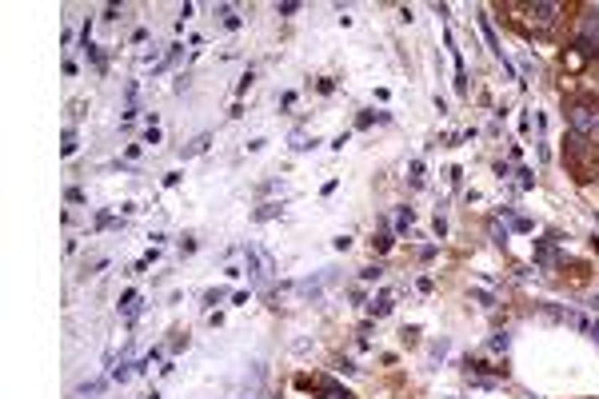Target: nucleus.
Returning a JSON list of instances; mask_svg holds the SVG:
<instances>
[{"label": "nucleus", "mask_w": 599, "mask_h": 399, "mask_svg": "<svg viewBox=\"0 0 599 399\" xmlns=\"http://www.w3.org/2000/svg\"><path fill=\"white\" fill-rule=\"evenodd\" d=\"M396 228H400V232H407V228H412V208H400V216H396Z\"/></svg>", "instance_id": "nucleus-14"}, {"label": "nucleus", "mask_w": 599, "mask_h": 399, "mask_svg": "<svg viewBox=\"0 0 599 399\" xmlns=\"http://www.w3.org/2000/svg\"><path fill=\"white\" fill-rule=\"evenodd\" d=\"M320 399H355V395L344 391L340 383H320Z\"/></svg>", "instance_id": "nucleus-7"}, {"label": "nucleus", "mask_w": 599, "mask_h": 399, "mask_svg": "<svg viewBox=\"0 0 599 399\" xmlns=\"http://www.w3.org/2000/svg\"><path fill=\"white\" fill-rule=\"evenodd\" d=\"M488 232H491V239H496V244H504V239H508V228L499 232V224H491V228H488Z\"/></svg>", "instance_id": "nucleus-18"}, {"label": "nucleus", "mask_w": 599, "mask_h": 399, "mask_svg": "<svg viewBox=\"0 0 599 399\" xmlns=\"http://www.w3.org/2000/svg\"><path fill=\"white\" fill-rule=\"evenodd\" d=\"M104 391V379H92V383H80L76 388V399H88V395H100Z\"/></svg>", "instance_id": "nucleus-11"}, {"label": "nucleus", "mask_w": 599, "mask_h": 399, "mask_svg": "<svg viewBox=\"0 0 599 399\" xmlns=\"http://www.w3.org/2000/svg\"><path fill=\"white\" fill-rule=\"evenodd\" d=\"M276 216V204H264V208L256 212V219H272Z\"/></svg>", "instance_id": "nucleus-19"}, {"label": "nucleus", "mask_w": 599, "mask_h": 399, "mask_svg": "<svg viewBox=\"0 0 599 399\" xmlns=\"http://www.w3.org/2000/svg\"><path fill=\"white\" fill-rule=\"evenodd\" d=\"M136 368H128V363H120V368H112V379H116V383H124V379L132 375Z\"/></svg>", "instance_id": "nucleus-15"}, {"label": "nucleus", "mask_w": 599, "mask_h": 399, "mask_svg": "<svg viewBox=\"0 0 599 399\" xmlns=\"http://www.w3.org/2000/svg\"><path fill=\"white\" fill-rule=\"evenodd\" d=\"M208 144H212V136H208V132H204V136H196L192 144H188V148H184V160H188V156H200V152L208 148Z\"/></svg>", "instance_id": "nucleus-9"}, {"label": "nucleus", "mask_w": 599, "mask_h": 399, "mask_svg": "<svg viewBox=\"0 0 599 399\" xmlns=\"http://www.w3.org/2000/svg\"><path fill=\"white\" fill-rule=\"evenodd\" d=\"M536 264L543 271L556 268V248H551V239H536Z\"/></svg>", "instance_id": "nucleus-5"}, {"label": "nucleus", "mask_w": 599, "mask_h": 399, "mask_svg": "<svg viewBox=\"0 0 599 399\" xmlns=\"http://www.w3.org/2000/svg\"><path fill=\"white\" fill-rule=\"evenodd\" d=\"M276 9H280V16H292V12H300V4H296V0H288V4H276Z\"/></svg>", "instance_id": "nucleus-17"}, {"label": "nucleus", "mask_w": 599, "mask_h": 399, "mask_svg": "<svg viewBox=\"0 0 599 399\" xmlns=\"http://www.w3.org/2000/svg\"><path fill=\"white\" fill-rule=\"evenodd\" d=\"M499 216L508 219V224H511V228H516V232H531V219L516 216V212H511V208H504V212H499Z\"/></svg>", "instance_id": "nucleus-8"}, {"label": "nucleus", "mask_w": 599, "mask_h": 399, "mask_svg": "<svg viewBox=\"0 0 599 399\" xmlns=\"http://www.w3.org/2000/svg\"><path fill=\"white\" fill-rule=\"evenodd\" d=\"M583 60H588V56H583V52H575V48H568V52H563V68H571V72H579V68H583Z\"/></svg>", "instance_id": "nucleus-10"}, {"label": "nucleus", "mask_w": 599, "mask_h": 399, "mask_svg": "<svg viewBox=\"0 0 599 399\" xmlns=\"http://www.w3.org/2000/svg\"><path fill=\"white\" fill-rule=\"evenodd\" d=\"M591 336H595V339H599V319H595V323H591Z\"/></svg>", "instance_id": "nucleus-20"}, {"label": "nucleus", "mask_w": 599, "mask_h": 399, "mask_svg": "<svg viewBox=\"0 0 599 399\" xmlns=\"http://www.w3.org/2000/svg\"><path fill=\"white\" fill-rule=\"evenodd\" d=\"M595 248H599V239H595Z\"/></svg>", "instance_id": "nucleus-22"}, {"label": "nucleus", "mask_w": 599, "mask_h": 399, "mask_svg": "<svg viewBox=\"0 0 599 399\" xmlns=\"http://www.w3.org/2000/svg\"><path fill=\"white\" fill-rule=\"evenodd\" d=\"M368 311H372V316H387V311H392V299H387V296L372 299V304H368Z\"/></svg>", "instance_id": "nucleus-12"}, {"label": "nucleus", "mask_w": 599, "mask_h": 399, "mask_svg": "<svg viewBox=\"0 0 599 399\" xmlns=\"http://www.w3.org/2000/svg\"><path fill=\"white\" fill-rule=\"evenodd\" d=\"M120 316L128 319V323L140 316V296H136V291H124V296H120Z\"/></svg>", "instance_id": "nucleus-6"}, {"label": "nucleus", "mask_w": 599, "mask_h": 399, "mask_svg": "<svg viewBox=\"0 0 599 399\" xmlns=\"http://www.w3.org/2000/svg\"><path fill=\"white\" fill-rule=\"evenodd\" d=\"M72 152H76V132H64V156H72Z\"/></svg>", "instance_id": "nucleus-16"}, {"label": "nucleus", "mask_w": 599, "mask_h": 399, "mask_svg": "<svg viewBox=\"0 0 599 399\" xmlns=\"http://www.w3.org/2000/svg\"><path fill=\"white\" fill-rule=\"evenodd\" d=\"M575 48H583V56H595L599 52V12L588 9L583 16H579V40Z\"/></svg>", "instance_id": "nucleus-2"}, {"label": "nucleus", "mask_w": 599, "mask_h": 399, "mask_svg": "<svg viewBox=\"0 0 599 399\" xmlns=\"http://www.w3.org/2000/svg\"><path fill=\"white\" fill-rule=\"evenodd\" d=\"M508 343H511V339H508V331H499V336H491V339H488V348H491V351H508Z\"/></svg>", "instance_id": "nucleus-13"}, {"label": "nucleus", "mask_w": 599, "mask_h": 399, "mask_svg": "<svg viewBox=\"0 0 599 399\" xmlns=\"http://www.w3.org/2000/svg\"><path fill=\"white\" fill-rule=\"evenodd\" d=\"M248 276H252V284H268L272 279V256L260 248H248Z\"/></svg>", "instance_id": "nucleus-3"}, {"label": "nucleus", "mask_w": 599, "mask_h": 399, "mask_svg": "<svg viewBox=\"0 0 599 399\" xmlns=\"http://www.w3.org/2000/svg\"><path fill=\"white\" fill-rule=\"evenodd\" d=\"M524 12L531 16V24H536L539 32H548L559 16V4H543V0H539V4H524Z\"/></svg>", "instance_id": "nucleus-4"}, {"label": "nucleus", "mask_w": 599, "mask_h": 399, "mask_svg": "<svg viewBox=\"0 0 599 399\" xmlns=\"http://www.w3.org/2000/svg\"><path fill=\"white\" fill-rule=\"evenodd\" d=\"M591 140H595V144H599V128H595V132H591Z\"/></svg>", "instance_id": "nucleus-21"}, {"label": "nucleus", "mask_w": 599, "mask_h": 399, "mask_svg": "<svg viewBox=\"0 0 599 399\" xmlns=\"http://www.w3.org/2000/svg\"><path fill=\"white\" fill-rule=\"evenodd\" d=\"M568 124H571L575 136H591V132L599 128V108L588 104V100H571L568 104Z\"/></svg>", "instance_id": "nucleus-1"}]
</instances>
